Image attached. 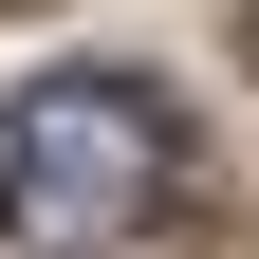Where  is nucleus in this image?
Wrapping results in <instances>:
<instances>
[{"instance_id": "obj_1", "label": "nucleus", "mask_w": 259, "mask_h": 259, "mask_svg": "<svg viewBox=\"0 0 259 259\" xmlns=\"http://www.w3.org/2000/svg\"><path fill=\"white\" fill-rule=\"evenodd\" d=\"M167 167H185V130H167L148 74H37L0 111V241L19 259H111V241H148Z\"/></svg>"}]
</instances>
